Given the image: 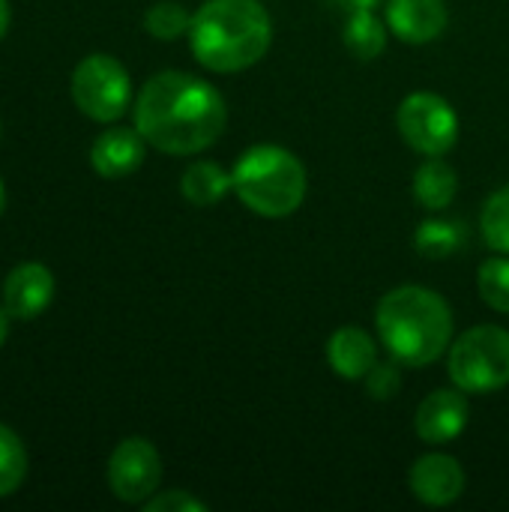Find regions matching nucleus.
Segmentation results:
<instances>
[{"instance_id": "19", "label": "nucleus", "mask_w": 509, "mask_h": 512, "mask_svg": "<svg viewBox=\"0 0 509 512\" xmlns=\"http://www.w3.org/2000/svg\"><path fill=\"white\" fill-rule=\"evenodd\" d=\"M27 447L24 441L0 423V498H9L21 489L27 477Z\"/></svg>"}, {"instance_id": "11", "label": "nucleus", "mask_w": 509, "mask_h": 512, "mask_svg": "<svg viewBox=\"0 0 509 512\" xmlns=\"http://www.w3.org/2000/svg\"><path fill=\"white\" fill-rule=\"evenodd\" d=\"M54 273L39 261H24L9 270L3 282V306L12 321H33L54 300Z\"/></svg>"}, {"instance_id": "9", "label": "nucleus", "mask_w": 509, "mask_h": 512, "mask_svg": "<svg viewBox=\"0 0 509 512\" xmlns=\"http://www.w3.org/2000/svg\"><path fill=\"white\" fill-rule=\"evenodd\" d=\"M468 417H471L468 396H465V390H459L453 384V387L429 393L420 402L417 417H414V429H417V438L423 444L444 447V444H453L468 429Z\"/></svg>"}, {"instance_id": "4", "label": "nucleus", "mask_w": 509, "mask_h": 512, "mask_svg": "<svg viewBox=\"0 0 509 512\" xmlns=\"http://www.w3.org/2000/svg\"><path fill=\"white\" fill-rule=\"evenodd\" d=\"M234 195L258 216L282 219L300 210L309 180L306 165L279 144L249 147L231 168Z\"/></svg>"}, {"instance_id": "12", "label": "nucleus", "mask_w": 509, "mask_h": 512, "mask_svg": "<svg viewBox=\"0 0 509 512\" xmlns=\"http://www.w3.org/2000/svg\"><path fill=\"white\" fill-rule=\"evenodd\" d=\"M147 141L144 135L132 126H111L99 132V138L90 147V165L99 177L105 180H123L135 174L144 162Z\"/></svg>"}, {"instance_id": "15", "label": "nucleus", "mask_w": 509, "mask_h": 512, "mask_svg": "<svg viewBox=\"0 0 509 512\" xmlns=\"http://www.w3.org/2000/svg\"><path fill=\"white\" fill-rule=\"evenodd\" d=\"M456 192H459L456 168L450 162H444L441 156H426V162L414 174V198L426 210L438 213L453 204Z\"/></svg>"}, {"instance_id": "20", "label": "nucleus", "mask_w": 509, "mask_h": 512, "mask_svg": "<svg viewBox=\"0 0 509 512\" xmlns=\"http://www.w3.org/2000/svg\"><path fill=\"white\" fill-rule=\"evenodd\" d=\"M477 291L483 303L501 315H509V255H498L483 261L477 270Z\"/></svg>"}, {"instance_id": "22", "label": "nucleus", "mask_w": 509, "mask_h": 512, "mask_svg": "<svg viewBox=\"0 0 509 512\" xmlns=\"http://www.w3.org/2000/svg\"><path fill=\"white\" fill-rule=\"evenodd\" d=\"M480 231L492 252L509 255V183L486 201L480 216Z\"/></svg>"}, {"instance_id": "25", "label": "nucleus", "mask_w": 509, "mask_h": 512, "mask_svg": "<svg viewBox=\"0 0 509 512\" xmlns=\"http://www.w3.org/2000/svg\"><path fill=\"white\" fill-rule=\"evenodd\" d=\"M327 3H333L345 12H360V9H375L381 0H327Z\"/></svg>"}, {"instance_id": "23", "label": "nucleus", "mask_w": 509, "mask_h": 512, "mask_svg": "<svg viewBox=\"0 0 509 512\" xmlns=\"http://www.w3.org/2000/svg\"><path fill=\"white\" fill-rule=\"evenodd\" d=\"M399 366H402L399 360H384V363L378 360L372 366V372L363 378V384H366V390H369L372 399L390 402V399L399 396V390H402V369Z\"/></svg>"}, {"instance_id": "27", "label": "nucleus", "mask_w": 509, "mask_h": 512, "mask_svg": "<svg viewBox=\"0 0 509 512\" xmlns=\"http://www.w3.org/2000/svg\"><path fill=\"white\" fill-rule=\"evenodd\" d=\"M9 312H6V306L0 303V348H3V342H6V336H9Z\"/></svg>"}, {"instance_id": "10", "label": "nucleus", "mask_w": 509, "mask_h": 512, "mask_svg": "<svg viewBox=\"0 0 509 512\" xmlns=\"http://www.w3.org/2000/svg\"><path fill=\"white\" fill-rule=\"evenodd\" d=\"M408 489L426 507H450L465 492V471L459 459L447 453H429L411 465Z\"/></svg>"}, {"instance_id": "8", "label": "nucleus", "mask_w": 509, "mask_h": 512, "mask_svg": "<svg viewBox=\"0 0 509 512\" xmlns=\"http://www.w3.org/2000/svg\"><path fill=\"white\" fill-rule=\"evenodd\" d=\"M108 489L123 504H144L159 492L162 456L147 438H123L105 468Z\"/></svg>"}, {"instance_id": "14", "label": "nucleus", "mask_w": 509, "mask_h": 512, "mask_svg": "<svg viewBox=\"0 0 509 512\" xmlns=\"http://www.w3.org/2000/svg\"><path fill=\"white\" fill-rule=\"evenodd\" d=\"M327 363L345 381H363L378 363V342L360 327H342L327 339Z\"/></svg>"}, {"instance_id": "1", "label": "nucleus", "mask_w": 509, "mask_h": 512, "mask_svg": "<svg viewBox=\"0 0 509 512\" xmlns=\"http://www.w3.org/2000/svg\"><path fill=\"white\" fill-rule=\"evenodd\" d=\"M228 123L222 93L180 69L156 72L135 96V129L168 156H192L219 141Z\"/></svg>"}, {"instance_id": "7", "label": "nucleus", "mask_w": 509, "mask_h": 512, "mask_svg": "<svg viewBox=\"0 0 509 512\" xmlns=\"http://www.w3.org/2000/svg\"><path fill=\"white\" fill-rule=\"evenodd\" d=\"M396 126L405 144L423 156H444L459 141V114L432 90L408 93L396 111Z\"/></svg>"}, {"instance_id": "17", "label": "nucleus", "mask_w": 509, "mask_h": 512, "mask_svg": "<svg viewBox=\"0 0 509 512\" xmlns=\"http://www.w3.org/2000/svg\"><path fill=\"white\" fill-rule=\"evenodd\" d=\"M345 45L360 60H375L387 48V24L375 15V9L348 12L345 21Z\"/></svg>"}, {"instance_id": "6", "label": "nucleus", "mask_w": 509, "mask_h": 512, "mask_svg": "<svg viewBox=\"0 0 509 512\" xmlns=\"http://www.w3.org/2000/svg\"><path fill=\"white\" fill-rule=\"evenodd\" d=\"M72 102L75 108L96 120V123H114L120 120L132 105V78L126 66L111 54H87L72 69Z\"/></svg>"}, {"instance_id": "2", "label": "nucleus", "mask_w": 509, "mask_h": 512, "mask_svg": "<svg viewBox=\"0 0 509 512\" xmlns=\"http://www.w3.org/2000/svg\"><path fill=\"white\" fill-rule=\"evenodd\" d=\"M273 45L270 12L258 0H207L192 15L189 48L210 72H243Z\"/></svg>"}, {"instance_id": "18", "label": "nucleus", "mask_w": 509, "mask_h": 512, "mask_svg": "<svg viewBox=\"0 0 509 512\" xmlns=\"http://www.w3.org/2000/svg\"><path fill=\"white\" fill-rule=\"evenodd\" d=\"M414 246L423 258H432V261L450 258L465 246V228L462 222H453V219H426L420 222L414 234Z\"/></svg>"}, {"instance_id": "21", "label": "nucleus", "mask_w": 509, "mask_h": 512, "mask_svg": "<svg viewBox=\"0 0 509 512\" xmlns=\"http://www.w3.org/2000/svg\"><path fill=\"white\" fill-rule=\"evenodd\" d=\"M144 27H147V33H150L153 39L174 42V39H180V36H189L192 15H189L186 6L177 3V0H159L156 6L147 9Z\"/></svg>"}, {"instance_id": "5", "label": "nucleus", "mask_w": 509, "mask_h": 512, "mask_svg": "<svg viewBox=\"0 0 509 512\" xmlns=\"http://www.w3.org/2000/svg\"><path fill=\"white\" fill-rule=\"evenodd\" d=\"M450 381L465 393H498L509 384V330L480 324L465 330L447 357Z\"/></svg>"}, {"instance_id": "16", "label": "nucleus", "mask_w": 509, "mask_h": 512, "mask_svg": "<svg viewBox=\"0 0 509 512\" xmlns=\"http://www.w3.org/2000/svg\"><path fill=\"white\" fill-rule=\"evenodd\" d=\"M180 192H183V198H186L189 204H195V207H213V204H219L228 192H234V177H231V171H225L219 162L201 159V162H192V165L183 171Z\"/></svg>"}, {"instance_id": "24", "label": "nucleus", "mask_w": 509, "mask_h": 512, "mask_svg": "<svg viewBox=\"0 0 509 512\" xmlns=\"http://www.w3.org/2000/svg\"><path fill=\"white\" fill-rule=\"evenodd\" d=\"M144 512H207V504L198 501L195 495L183 492V489H171V492H156L150 501L141 504Z\"/></svg>"}, {"instance_id": "13", "label": "nucleus", "mask_w": 509, "mask_h": 512, "mask_svg": "<svg viewBox=\"0 0 509 512\" xmlns=\"http://www.w3.org/2000/svg\"><path fill=\"white\" fill-rule=\"evenodd\" d=\"M450 12L444 0H387V27L408 45L435 42L447 30Z\"/></svg>"}, {"instance_id": "26", "label": "nucleus", "mask_w": 509, "mask_h": 512, "mask_svg": "<svg viewBox=\"0 0 509 512\" xmlns=\"http://www.w3.org/2000/svg\"><path fill=\"white\" fill-rule=\"evenodd\" d=\"M9 21H12L9 0H0V39H3V36H6V30H9Z\"/></svg>"}, {"instance_id": "3", "label": "nucleus", "mask_w": 509, "mask_h": 512, "mask_svg": "<svg viewBox=\"0 0 509 512\" xmlns=\"http://www.w3.org/2000/svg\"><path fill=\"white\" fill-rule=\"evenodd\" d=\"M375 327L387 354L411 369L435 363L453 345V312L438 291L423 285L387 291L375 309Z\"/></svg>"}, {"instance_id": "28", "label": "nucleus", "mask_w": 509, "mask_h": 512, "mask_svg": "<svg viewBox=\"0 0 509 512\" xmlns=\"http://www.w3.org/2000/svg\"><path fill=\"white\" fill-rule=\"evenodd\" d=\"M3 207H6V186H3V180H0V216H3Z\"/></svg>"}]
</instances>
